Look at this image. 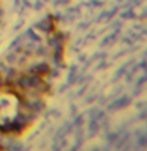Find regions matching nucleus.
Listing matches in <instances>:
<instances>
[{
    "instance_id": "1",
    "label": "nucleus",
    "mask_w": 147,
    "mask_h": 151,
    "mask_svg": "<svg viewBox=\"0 0 147 151\" xmlns=\"http://www.w3.org/2000/svg\"><path fill=\"white\" fill-rule=\"evenodd\" d=\"M24 88L7 85L0 88V129L16 132L27 126L33 115L35 101Z\"/></svg>"
}]
</instances>
